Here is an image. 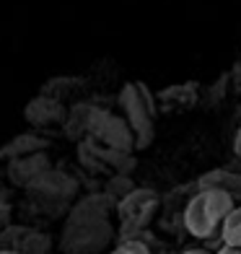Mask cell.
Listing matches in <instances>:
<instances>
[{
    "label": "cell",
    "mask_w": 241,
    "mask_h": 254,
    "mask_svg": "<svg viewBox=\"0 0 241 254\" xmlns=\"http://www.w3.org/2000/svg\"><path fill=\"white\" fill-rule=\"evenodd\" d=\"M234 153L241 158V130L236 132V137H234Z\"/></svg>",
    "instance_id": "obj_15"
},
{
    "label": "cell",
    "mask_w": 241,
    "mask_h": 254,
    "mask_svg": "<svg viewBox=\"0 0 241 254\" xmlns=\"http://www.w3.org/2000/svg\"><path fill=\"white\" fill-rule=\"evenodd\" d=\"M109 254H151V249L140 239H122Z\"/></svg>",
    "instance_id": "obj_12"
},
{
    "label": "cell",
    "mask_w": 241,
    "mask_h": 254,
    "mask_svg": "<svg viewBox=\"0 0 241 254\" xmlns=\"http://www.w3.org/2000/svg\"><path fill=\"white\" fill-rule=\"evenodd\" d=\"M210 254H241V249L239 247H231V244H221L215 252H210Z\"/></svg>",
    "instance_id": "obj_14"
},
{
    "label": "cell",
    "mask_w": 241,
    "mask_h": 254,
    "mask_svg": "<svg viewBox=\"0 0 241 254\" xmlns=\"http://www.w3.org/2000/svg\"><path fill=\"white\" fill-rule=\"evenodd\" d=\"M114 197L109 194H88L78 200L67 213L62 231V252L65 254H101L112 241L109 210Z\"/></svg>",
    "instance_id": "obj_1"
},
{
    "label": "cell",
    "mask_w": 241,
    "mask_h": 254,
    "mask_svg": "<svg viewBox=\"0 0 241 254\" xmlns=\"http://www.w3.org/2000/svg\"><path fill=\"white\" fill-rule=\"evenodd\" d=\"M158 207V194L153 190H130L124 197L117 202V213L122 221V236L124 239H135L132 234L143 231Z\"/></svg>",
    "instance_id": "obj_5"
},
{
    "label": "cell",
    "mask_w": 241,
    "mask_h": 254,
    "mask_svg": "<svg viewBox=\"0 0 241 254\" xmlns=\"http://www.w3.org/2000/svg\"><path fill=\"white\" fill-rule=\"evenodd\" d=\"M78 192V184L75 179H70L67 174H60V171H52V169H44L39 177H34L26 184V194L34 205L39 207H67Z\"/></svg>",
    "instance_id": "obj_4"
},
{
    "label": "cell",
    "mask_w": 241,
    "mask_h": 254,
    "mask_svg": "<svg viewBox=\"0 0 241 254\" xmlns=\"http://www.w3.org/2000/svg\"><path fill=\"white\" fill-rule=\"evenodd\" d=\"M120 107L124 114V122L132 130L135 148L143 151L153 143V96L145 88V83H127L120 91Z\"/></svg>",
    "instance_id": "obj_3"
},
{
    "label": "cell",
    "mask_w": 241,
    "mask_h": 254,
    "mask_svg": "<svg viewBox=\"0 0 241 254\" xmlns=\"http://www.w3.org/2000/svg\"><path fill=\"white\" fill-rule=\"evenodd\" d=\"M42 148H44V143L39 140V137H34V135H26V137H18V140L8 143V145L3 148V153H5V156H10V158H16V156L37 153V151H42Z\"/></svg>",
    "instance_id": "obj_11"
},
{
    "label": "cell",
    "mask_w": 241,
    "mask_h": 254,
    "mask_svg": "<svg viewBox=\"0 0 241 254\" xmlns=\"http://www.w3.org/2000/svg\"><path fill=\"white\" fill-rule=\"evenodd\" d=\"M221 244H231L241 249V202L231 207V213L221 223Z\"/></svg>",
    "instance_id": "obj_10"
},
{
    "label": "cell",
    "mask_w": 241,
    "mask_h": 254,
    "mask_svg": "<svg viewBox=\"0 0 241 254\" xmlns=\"http://www.w3.org/2000/svg\"><path fill=\"white\" fill-rule=\"evenodd\" d=\"M44 169H50L47 164V156L44 153H26V156H16V158H10V164H8V179L18 184V187H26V184L34 179V177H39Z\"/></svg>",
    "instance_id": "obj_7"
},
{
    "label": "cell",
    "mask_w": 241,
    "mask_h": 254,
    "mask_svg": "<svg viewBox=\"0 0 241 254\" xmlns=\"http://www.w3.org/2000/svg\"><path fill=\"white\" fill-rule=\"evenodd\" d=\"M200 190H221L228 197H234V202H241V174L234 169H210L208 174H202L197 179Z\"/></svg>",
    "instance_id": "obj_8"
},
{
    "label": "cell",
    "mask_w": 241,
    "mask_h": 254,
    "mask_svg": "<svg viewBox=\"0 0 241 254\" xmlns=\"http://www.w3.org/2000/svg\"><path fill=\"white\" fill-rule=\"evenodd\" d=\"M86 127L91 130V135L101 140L104 145H109L112 151H132L135 148V137H132V130L127 127V122L114 117L109 112H101V109H91L88 112V122Z\"/></svg>",
    "instance_id": "obj_6"
},
{
    "label": "cell",
    "mask_w": 241,
    "mask_h": 254,
    "mask_svg": "<svg viewBox=\"0 0 241 254\" xmlns=\"http://www.w3.org/2000/svg\"><path fill=\"white\" fill-rule=\"evenodd\" d=\"M181 254H210V252H208V249H202V247H192V249L181 252Z\"/></svg>",
    "instance_id": "obj_16"
},
{
    "label": "cell",
    "mask_w": 241,
    "mask_h": 254,
    "mask_svg": "<svg viewBox=\"0 0 241 254\" xmlns=\"http://www.w3.org/2000/svg\"><path fill=\"white\" fill-rule=\"evenodd\" d=\"M234 205V197L221 190H200L184 207V228L200 241L221 239V223Z\"/></svg>",
    "instance_id": "obj_2"
},
{
    "label": "cell",
    "mask_w": 241,
    "mask_h": 254,
    "mask_svg": "<svg viewBox=\"0 0 241 254\" xmlns=\"http://www.w3.org/2000/svg\"><path fill=\"white\" fill-rule=\"evenodd\" d=\"M65 117V109L60 107V101H55V99H47V96H39V99H34L29 107H26V120L31 125H55V122H60Z\"/></svg>",
    "instance_id": "obj_9"
},
{
    "label": "cell",
    "mask_w": 241,
    "mask_h": 254,
    "mask_svg": "<svg viewBox=\"0 0 241 254\" xmlns=\"http://www.w3.org/2000/svg\"><path fill=\"white\" fill-rule=\"evenodd\" d=\"M130 190H135V187H132V184H130L127 179H122V177H120V179H114V182L109 184V190H107V194H109V197H117V200H122L124 194L130 192Z\"/></svg>",
    "instance_id": "obj_13"
},
{
    "label": "cell",
    "mask_w": 241,
    "mask_h": 254,
    "mask_svg": "<svg viewBox=\"0 0 241 254\" xmlns=\"http://www.w3.org/2000/svg\"><path fill=\"white\" fill-rule=\"evenodd\" d=\"M0 254H18L16 249H5V247H0Z\"/></svg>",
    "instance_id": "obj_17"
}]
</instances>
